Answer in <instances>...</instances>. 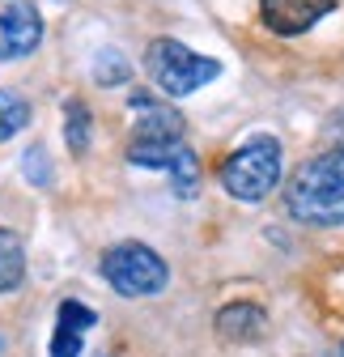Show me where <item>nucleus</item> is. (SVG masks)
I'll return each mask as SVG.
<instances>
[{
  "label": "nucleus",
  "mask_w": 344,
  "mask_h": 357,
  "mask_svg": "<svg viewBox=\"0 0 344 357\" xmlns=\"http://www.w3.org/2000/svg\"><path fill=\"white\" fill-rule=\"evenodd\" d=\"M285 204L306 226H340L344 221V166L336 158H315L293 174Z\"/></svg>",
  "instance_id": "f257e3e1"
},
{
  "label": "nucleus",
  "mask_w": 344,
  "mask_h": 357,
  "mask_svg": "<svg viewBox=\"0 0 344 357\" xmlns=\"http://www.w3.org/2000/svg\"><path fill=\"white\" fill-rule=\"evenodd\" d=\"M276 183H281V141L276 137H255L251 145L234 149L221 162V188L242 204L264 200Z\"/></svg>",
  "instance_id": "f03ea898"
},
{
  "label": "nucleus",
  "mask_w": 344,
  "mask_h": 357,
  "mask_svg": "<svg viewBox=\"0 0 344 357\" xmlns=\"http://www.w3.org/2000/svg\"><path fill=\"white\" fill-rule=\"evenodd\" d=\"M145 64H149L153 85L162 89V94H170V98L196 94L200 85H208L212 77L221 73L217 60H208V56H200V52H187L183 43H175V38H153Z\"/></svg>",
  "instance_id": "7ed1b4c3"
},
{
  "label": "nucleus",
  "mask_w": 344,
  "mask_h": 357,
  "mask_svg": "<svg viewBox=\"0 0 344 357\" xmlns=\"http://www.w3.org/2000/svg\"><path fill=\"white\" fill-rule=\"evenodd\" d=\"M102 277H107V285H111L115 294H123V298H153V294L166 289L170 268H166V259H162L153 247H145V243H119V247H111V251L102 255Z\"/></svg>",
  "instance_id": "20e7f679"
},
{
  "label": "nucleus",
  "mask_w": 344,
  "mask_h": 357,
  "mask_svg": "<svg viewBox=\"0 0 344 357\" xmlns=\"http://www.w3.org/2000/svg\"><path fill=\"white\" fill-rule=\"evenodd\" d=\"M127 162H136V166H157V170H170L175 174V188L187 196L196 192V153L183 145V141H162V145H149V141H132L127 145Z\"/></svg>",
  "instance_id": "39448f33"
},
{
  "label": "nucleus",
  "mask_w": 344,
  "mask_h": 357,
  "mask_svg": "<svg viewBox=\"0 0 344 357\" xmlns=\"http://www.w3.org/2000/svg\"><path fill=\"white\" fill-rule=\"evenodd\" d=\"M331 5L336 0H260V17L272 34L293 38V34H306L319 17H327Z\"/></svg>",
  "instance_id": "423d86ee"
},
{
  "label": "nucleus",
  "mask_w": 344,
  "mask_h": 357,
  "mask_svg": "<svg viewBox=\"0 0 344 357\" xmlns=\"http://www.w3.org/2000/svg\"><path fill=\"white\" fill-rule=\"evenodd\" d=\"M42 38V22L34 13V5H9L0 9V60H17L30 56Z\"/></svg>",
  "instance_id": "0eeeda50"
},
{
  "label": "nucleus",
  "mask_w": 344,
  "mask_h": 357,
  "mask_svg": "<svg viewBox=\"0 0 344 357\" xmlns=\"http://www.w3.org/2000/svg\"><path fill=\"white\" fill-rule=\"evenodd\" d=\"M94 328V310L85 302H60L56 315V336H52V357H81V340Z\"/></svg>",
  "instance_id": "6e6552de"
},
{
  "label": "nucleus",
  "mask_w": 344,
  "mask_h": 357,
  "mask_svg": "<svg viewBox=\"0 0 344 357\" xmlns=\"http://www.w3.org/2000/svg\"><path fill=\"white\" fill-rule=\"evenodd\" d=\"M260 332H264V310L255 302H230L217 310V336L221 340L251 344V340H260Z\"/></svg>",
  "instance_id": "1a4fd4ad"
},
{
  "label": "nucleus",
  "mask_w": 344,
  "mask_h": 357,
  "mask_svg": "<svg viewBox=\"0 0 344 357\" xmlns=\"http://www.w3.org/2000/svg\"><path fill=\"white\" fill-rule=\"evenodd\" d=\"M141 107V119L132 128V141H149V145H162V141H183V115L170 111V107H149L145 98H136Z\"/></svg>",
  "instance_id": "9d476101"
},
{
  "label": "nucleus",
  "mask_w": 344,
  "mask_h": 357,
  "mask_svg": "<svg viewBox=\"0 0 344 357\" xmlns=\"http://www.w3.org/2000/svg\"><path fill=\"white\" fill-rule=\"evenodd\" d=\"M26 277V251H22V238L13 230H0V294L17 289Z\"/></svg>",
  "instance_id": "9b49d317"
},
{
  "label": "nucleus",
  "mask_w": 344,
  "mask_h": 357,
  "mask_svg": "<svg viewBox=\"0 0 344 357\" xmlns=\"http://www.w3.org/2000/svg\"><path fill=\"white\" fill-rule=\"evenodd\" d=\"M26 123H30V102L13 89H0V141L17 137Z\"/></svg>",
  "instance_id": "f8f14e48"
},
{
  "label": "nucleus",
  "mask_w": 344,
  "mask_h": 357,
  "mask_svg": "<svg viewBox=\"0 0 344 357\" xmlns=\"http://www.w3.org/2000/svg\"><path fill=\"white\" fill-rule=\"evenodd\" d=\"M64 137H68V149L72 153H85V145H90V107L85 102H68V128H64Z\"/></svg>",
  "instance_id": "ddd939ff"
}]
</instances>
